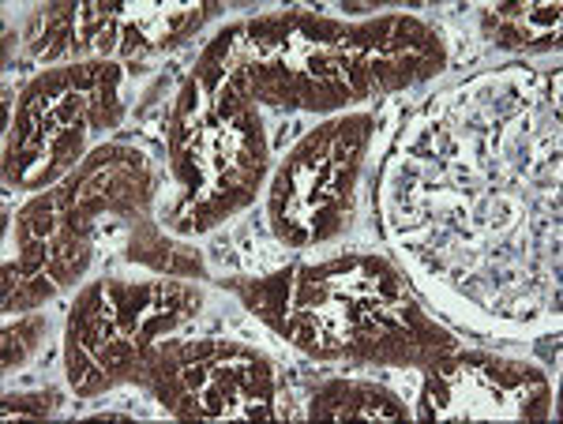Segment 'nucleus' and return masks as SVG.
<instances>
[{
	"label": "nucleus",
	"instance_id": "1",
	"mask_svg": "<svg viewBox=\"0 0 563 424\" xmlns=\"http://www.w3.org/2000/svg\"><path fill=\"white\" fill-rule=\"evenodd\" d=\"M372 124L376 121L368 113L334 116L289 150L267 200L271 230L278 241L305 248L323 245L346 230Z\"/></svg>",
	"mask_w": 563,
	"mask_h": 424
},
{
	"label": "nucleus",
	"instance_id": "3",
	"mask_svg": "<svg viewBox=\"0 0 563 424\" xmlns=\"http://www.w3.org/2000/svg\"><path fill=\"white\" fill-rule=\"evenodd\" d=\"M346 60L357 98L365 102L372 94H395L440 76L448 65V49L429 23L379 12L372 20L350 23Z\"/></svg>",
	"mask_w": 563,
	"mask_h": 424
},
{
	"label": "nucleus",
	"instance_id": "9",
	"mask_svg": "<svg viewBox=\"0 0 563 424\" xmlns=\"http://www.w3.org/2000/svg\"><path fill=\"white\" fill-rule=\"evenodd\" d=\"M60 405V394L57 391H45V394H8L4 399V410H0V417L4 421H42L49 417L53 410Z\"/></svg>",
	"mask_w": 563,
	"mask_h": 424
},
{
	"label": "nucleus",
	"instance_id": "4",
	"mask_svg": "<svg viewBox=\"0 0 563 424\" xmlns=\"http://www.w3.org/2000/svg\"><path fill=\"white\" fill-rule=\"evenodd\" d=\"M68 225L95 237L106 219H147L154 200V166L135 147L106 143L79 161L68 180H60Z\"/></svg>",
	"mask_w": 563,
	"mask_h": 424
},
{
	"label": "nucleus",
	"instance_id": "8",
	"mask_svg": "<svg viewBox=\"0 0 563 424\" xmlns=\"http://www.w3.org/2000/svg\"><path fill=\"white\" fill-rule=\"evenodd\" d=\"M45 342V315L23 312L4 327V372H20V368L38 354Z\"/></svg>",
	"mask_w": 563,
	"mask_h": 424
},
{
	"label": "nucleus",
	"instance_id": "7",
	"mask_svg": "<svg viewBox=\"0 0 563 424\" xmlns=\"http://www.w3.org/2000/svg\"><path fill=\"white\" fill-rule=\"evenodd\" d=\"M124 256H129L132 264L147 267L154 275H166V278H185V282L207 278V264H203V256H199V248L166 237L151 214L132 225V237H129Z\"/></svg>",
	"mask_w": 563,
	"mask_h": 424
},
{
	"label": "nucleus",
	"instance_id": "2",
	"mask_svg": "<svg viewBox=\"0 0 563 424\" xmlns=\"http://www.w3.org/2000/svg\"><path fill=\"white\" fill-rule=\"evenodd\" d=\"M552 413V387L541 368L519 360L451 349L435 357L424 376L417 421H544Z\"/></svg>",
	"mask_w": 563,
	"mask_h": 424
},
{
	"label": "nucleus",
	"instance_id": "6",
	"mask_svg": "<svg viewBox=\"0 0 563 424\" xmlns=\"http://www.w3.org/2000/svg\"><path fill=\"white\" fill-rule=\"evenodd\" d=\"M312 421H410L402 399L372 380H327L308 402Z\"/></svg>",
	"mask_w": 563,
	"mask_h": 424
},
{
	"label": "nucleus",
	"instance_id": "5",
	"mask_svg": "<svg viewBox=\"0 0 563 424\" xmlns=\"http://www.w3.org/2000/svg\"><path fill=\"white\" fill-rule=\"evenodd\" d=\"M560 0H538V4H496L485 8L481 26L485 38L504 45V49L522 53H549L560 45Z\"/></svg>",
	"mask_w": 563,
	"mask_h": 424
}]
</instances>
